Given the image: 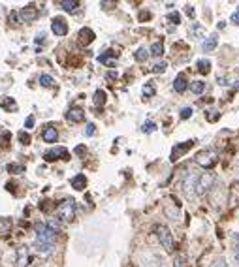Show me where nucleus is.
I'll list each match as a JSON object with an SVG mask.
<instances>
[{
    "label": "nucleus",
    "mask_w": 239,
    "mask_h": 267,
    "mask_svg": "<svg viewBox=\"0 0 239 267\" xmlns=\"http://www.w3.org/2000/svg\"><path fill=\"white\" fill-rule=\"evenodd\" d=\"M154 234L160 241V247L164 248L166 252L172 254L175 250V241H173V234L170 232V228L164 226V224H156L154 226Z\"/></svg>",
    "instance_id": "nucleus-1"
},
{
    "label": "nucleus",
    "mask_w": 239,
    "mask_h": 267,
    "mask_svg": "<svg viewBox=\"0 0 239 267\" xmlns=\"http://www.w3.org/2000/svg\"><path fill=\"white\" fill-rule=\"evenodd\" d=\"M8 169H10V171H23L25 167H23V166H15V164H12V166H8Z\"/></svg>",
    "instance_id": "nucleus-40"
},
{
    "label": "nucleus",
    "mask_w": 239,
    "mask_h": 267,
    "mask_svg": "<svg viewBox=\"0 0 239 267\" xmlns=\"http://www.w3.org/2000/svg\"><path fill=\"white\" fill-rule=\"evenodd\" d=\"M0 106L4 107V109H12V111L17 109V104H15L12 98H2V100H0Z\"/></svg>",
    "instance_id": "nucleus-27"
},
{
    "label": "nucleus",
    "mask_w": 239,
    "mask_h": 267,
    "mask_svg": "<svg viewBox=\"0 0 239 267\" xmlns=\"http://www.w3.org/2000/svg\"><path fill=\"white\" fill-rule=\"evenodd\" d=\"M44 158L47 162H55V160H66L68 158V151L64 147H55V149H49L46 154H44Z\"/></svg>",
    "instance_id": "nucleus-5"
},
{
    "label": "nucleus",
    "mask_w": 239,
    "mask_h": 267,
    "mask_svg": "<svg viewBox=\"0 0 239 267\" xmlns=\"http://www.w3.org/2000/svg\"><path fill=\"white\" fill-rule=\"evenodd\" d=\"M215 181H217V175L213 173V171H206V173L200 175L198 183H196V188H194L196 196H206L209 190H213Z\"/></svg>",
    "instance_id": "nucleus-2"
},
{
    "label": "nucleus",
    "mask_w": 239,
    "mask_h": 267,
    "mask_svg": "<svg viewBox=\"0 0 239 267\" xmlns=\"http://www.w3.org/2000/svg\"><path fill=\"white\" fill-rule=\"evenodd\" d=\"M57 214H59L60 222H72L75 218V201L73 200L62 201L59 209H57Z\"/></svg>",
    "instance_id": "nucleus-3"
},
{
    "label": "nucleus",
    "mask_w": 239,
    "mask_h": 267,
    "mask_svg": "<svg viewBox=\"0 0 239 267\" xmlns=\"http://www.w3.org/2000/svg\"><path fill=\"white\" fill-rule=\"evenodd\" d=\"M34 126V117H28L27 120H25V128H32Z\"/></svg>",
    "instance_id": "nucleus-41"
},
{
    "label": "nucleus",
    "mask_w": 239,
    "mask_h": 267,
    "mask_svg": "<svg viewBox=\"0 0 239 267\" xmlns=\"http://www.w3.org/2000/svg\"><path fill=\"white\" fill-rule=\"evenodd\" d=\"M19 140H21V143H23V145H28V143H30V136H28L27 132H21L19 134Z\"/></svg>",
    "instance_id": "nucleus-34"
},
{
    "label": "nucleus",
    "mask_w": 239,
    "mask_h": 267,
    "mask_svg": "<svg viewBox=\"0 0 239 267\" xmlns=\"http://www.w3.org/2000/svg\"><path fill=\"white\" fill-rule=\"evenodd\" d=\"M143 96H145V98L154 96V85L153 83H145V85H143Z\"/></svg>",
    "instance_id": "nucleus-28"
},
{
    "label": "nucleus",
    "mask_w": 239,
    "mask_h": 267,
    "mask_svg": "<svg viewBox=\"0 0 239 267\" xmlns=\"http://www.w3.org/2000/svg\"><path fill=\"white\" fill-rule=\"evenodd\" d=\"M149 55H153V57H162V55H164V46H162V41H154L153 46H151Z\"/></svg>",
    "instance_id": "nucleus-20"
},
{
    "label": "nucleus",
    "mask_w": 239,
    "mask_h": 267,
    "mask_svg": "<svg viewBox=\"0 0 239 267\" xmlns=\"http://www.w3.org/2000/svg\"><path fill=\"white\" fill-rule=\"evenodd\" d=\"M134 57H136V60H138V62H145V60L149 59V51H147L145 47H140V49L136 51V55H134Z\"/></svg>",
    "instance_id": "nucleus-25"
},
{
    "label": "nucleus",
    "mask_w": 239,
    "mask_h": 267,
    "mask_svg": "<svg viewBox=\"0 0 239 267\" xmlns=\"http://www.w3.org/2000/svg\"><path fill=\"white\" fill-rule=\"evenodd\" d=\"M51 30L55 32V36H66L68 34V23L62 17H55L51 23Z\"/></svg>",
    "instance_id": "nucleus-6"
},
{
    "label": "nucleus",
    "mask_w": 239,
    "mask_h": 267,
    "mask_svg": "<svg viewBox=\"0 0 239 267\" xmlns=\"http://www.w3.org/2000/svg\"><path fill=\"white\" fill-rule=\"evenodd\" d=\"M186 14L192 17V15H194V8L192 6H186Z\"/></svg>",
    "instance_id": "nucleus-42"
},
{
    "label": "nucleus",
    "mask_w": 239,
    "mask_h": 267,
    "mask_svg": "<svg viewBox=\"0 0 239 267\" xmlns=\"http://www.w3.org/2000/svg\"><path fill=\"white\" fill-rule=\"evenodd\" d=\"M190 91L194 94H202L206 91V83L204 81H194V83H190Z\"/></svg>",
    "instance_id": "nucleus-24"
},
{
    "label": "nucleus",
    "mask_w": 239,
    "mask_h": 267,
    "mask_svg": "<svg viewBox=\"0 0 239 267\" xmlns=\"http://www.w3.org/2000/svg\"><path fill=\"white\" fill-rule=\"evenodd\" d=\"M228 203H230L232 207H237V205H239V183H237V181H233L232 185H230V192H228Z\"/></svg>",
    "instance_id": "nucleus-10"
},
{
    "label": "nucleus",
    "mask_w": 239,
    "mask_h": 267,
    "mask_svg": "<svg viewBox=\"0 0 239 267\" xmlns=\"http://www.w3.org/2000/svg\"><path fill=\"white\" fill-rule=\"evenodd\" d=\"M232 23L233 25H239V8H235V12L232 14Z\"/></svg>",
    "instance_id": "nucleus-38"
},
{
    "label": "nucleus",
    "mask_w": 239,
    "mask_h": 267,
    "mask_svg": "<svg viewBox=\"0 0 239 267\" xmlns=\"http://www.w3.org/2000/svg\"><path fill=\"white\" fill-rule=\"evenodd\" d=\"M93 102H94V106H104V104H106V93H104V91H96Z\"/></svg>",
    "instance_id": "nucleus-23"
},
{
    "label": "nucleus",
    "mask_w": 239,
    "mask_h": 267,
    "mask_svg": "<svg viewBox=\"0 0 239 267\" xmlns=\"http://www.w3.org/2000/svg\"><path fill=\"white\" fill-rule=\"evenodd\" d=\"M46 226L49 228L51 232H55V234H59V232H60V222L59 220H49Z\"/></svg>",
    "instance_id": "nucleus-30"
},
{
    "label": "nucleus",
    "mask_w": 239,
    "mask_h": 267,
    "mask_svg": "<svg viewBox=\"0 0 239 267\" xmlns=\"http://www.w3.org/2000/svg\"><path fill=\"white\" fill-rule=\"evenodd\" d=\"M42 138L46 143H55V141L59 140V132H57V128L55 126H46L44 134H42Z\"/></svg>",
    "instance_id": "nucleus-14"
},
{
    "label": "nucleus",
    "mask_w": 239,
    "mask_h": 267,
    "mask_svg": "<svg viewBox=\"0 0 239 267\" xmlns=\"http://www.w3.org/2000/svg\"><path fill=\"white\" fill-rule=\"evenodd\" d=\"M66 119L70 120V122H83V120H85V111H83L81 107H72L66 113Z\"/></svg>",
    "instance_id": "nucleus-12"
},
{
    "label": "nucleus",
    "mask_w": 239,
    "mask_h": 267,
    "mask_svg": "<svg viewBox=\"0 0 239 267\" xmlns=\"http://www.w3.org/2000/svg\"><path fill=\"white\" fill-rule=\"evenodd\" d=\"M186 88H188V81H186L185 75L179 74L175 77V81H173V91H175V93H185Z\"/></svg>",
    "instance_id": "nucleus-15"
},
{
    "label": "nucleus",
    "mask_w": 239,
    "mask_h": 267,
    "mask_svg": "<svg viewBox=\"0 0 239 267\" xmlns=\"http://www.w3.org/2000/svg\"><path fill=\"white\" fill-rule=\"evenodd\" d=\"M198 177H200V175L192 173V171L186 175L185 183H183V188H185V194H186V196H190V194L194 192V188H196V183H198Z\"/></svg>",
    "instance_id": "nucleus-11"
},
{
    "label": "nucleus",
    "mask_w": 239,
    "mask_h": 267,
    "mask_svg": "<svg viewBox=\"0 0 239 267\" xmlns=\"http://www.w3.org/2000/svg\"><path fill=\"white\" fill-rule=\"evenodd\" d=\"M217 43H219V36H217V34H211V36L204 41V46L202 47H204V51H206V53H209V51H213V49L217 47Z\"/></svg>",
    "instance_id": "nucleus-17"
},
{
    "label": "nucleus",
    "mask_w": 239,
    "mask_h": 267,
    "mask_svg": "<svg viewBox=\"0 0 239 267\" xmlns=\"http://www.w3.org/2000/svg\"><path fill=\"white\" fill-rule=\"evenodd\" d=\"M85 134H87V136H94V134H96V126H94L93 122H91V124H87Z\"/></svg>",
    "instance_id": "nucleus-37"
},
{
    "label": "nucleus",
    "mask_w": 239,
    "mask_h": 267,
    "mask_svg": "<svg viewBox=\"0 0 239 267\" xmlns=\"http://www.w3.org/2000/svg\"><path fill=\"white\" fill-rule=\"evenodd\" d=\"M192 145H194V141H185V143H179V145H175V147H173V151H172V160L173 162L179 160L181 156H183V154H185L188 149L192 147Z\"/></svg>",
    "instance_id": "nucleus-8"
},
{
    "label": "nucleus",
    "mask_w": 239,
    "mask_h": 267,
    "mask_svg": "<svg viewBox=\"0 0 239 267\" xmlns=\"http://www.w3.org/2000/svg\"><path fill=\"white\" fill-rule=\"evenodd\" d=\"M192 34H196V36H200V34H204V28L200 27V25H194V27H192Z\"/></svg>",
    "instance_id": "nucleus-39"
},
{
    "label": "nucleus",
    "mask_w": 239,
    "mask_h": 267,
    "mask_svg": "<svg viewBox=\"0 0 239 267\" xmlns=\"http://www.w3.org/2000/svg\"><path fill=\"white\" fill-rule=\"evenodd\" d=\"M166 19L170 21L172 25H179V23H181V15L177 14V12H172V14H168Z\"/></svg>",
    "instance_id": "nucleus-29"
},
{
    "label": "nucleus",
    "mask_w": 239,
    "mask_h": 267,
    "mask_svg": "<svg viewBox=\"0 0 239 267\" xmlns=\"http://www.w3.org/2000/svg\"><path fill=\"white\" fill-rule=\"evenodd\" d=\"M211 267H228V263H226L224 258H219V260L213 261V265H211Z\"/></svg>",
    "instance_id": "nucleus-36"
},
{
    "label": "nucleus",
    "mask_w": 239,
    "mask_h": 267,
    "mask_svg": "<svg viewBox=\"0 0 239 267\" xmlns=\"http://www.w3.org/2000/svg\"><path fill=\"white\" fill-rule=\"evenodd\" d=\"M209 70H211V62L207 59H202L198 60V72L200 74H209Z\"/></svg>",
    "instance_id": "nucleus-22"
},
{
    "label": "nucleus",
    "mask_w": 239,
    "mask_h": 267,
    "mask_svg": "<svg viewBox=\"0 0 239 267\" xmlns=\"http://www.w3.org/2000/svg\"><path fill=\"white\" fill-rule=\"evenodd\" d=\"M111 57H115V53H113V51H107L106 55H100L98 60H100V62H107V60L111 59Z\"/></svg>",
    "instance_id": "nucleus-35"
},
{
    "label": "nucleus",
    "mask_w": 239,
    "mask_h": 267,
    "mask_svg": "<svg viewBox=\"0 0 239 267\" xmlns=\"http://www.w3.org/2000/svg\"><path fill=\"white\" fill-rule=\"evenodd\" d=\"M19 17H21L23 21H25V23H32V21L36 19V17H38V10H36V8H34L32 4H28V6H25V8H23V10L19 12Z\"/></svg>",
    "instance_id": "nucleus-7"
},
{
    "label": "nucleus",
    "mask_w": 239,
    "mask_h": 267,
    "mask_svg": "<svg viewBox=\"0 0 239 267\" xmlns=\"http://www.w3.org/2000/svg\"><path fill=\"white\" fill-rule=\"evenodd\" d=\"M34 248L42 256H49V254H53L55 245H51V243H42V241H34Z\"/></svg>",
    "instance_id": "nucleus-13"
},
{
    "label": "nucleus",
    "mask_w": 239,
    "mask_h": 267,
    "mask_svg": "<svg viewBox=\"0 0 239 267\" xmlns=\"http://www.w3.org/2000/svg\"><path fill=\"white\" fill-rule=\"evenodd\" d=\"M40 85H42V87H53L55 79L51 77V75L44 74V75H40Z\"/></svg>",
    "instance_id": "nucleus-26"
},
{
    "label": "nucleus",
    "mask_w": 239,
    "mask_h": 267,
    "mask_svg": "<svg viewBox=\"0 0 239 267\" xmlns=\"http://www.w3.org/2000/svg\"><path fill=\"white\" fill-rule=\"evenodd\" d=\"M217 160H219V153H217V151H213V149L200 151V153L196 154V162H198L202 167H206V169H209V167L215 166Z\"/></svg>",
    "instance_id": "nucleus-4"
},
{
    "label": "nucleus",
    "mask_w": 239,
    "mask_h": 267,
    "mask_svg": "<svg viewBox=\"0 0 239 267\" xmlns=\"http://www.w3.org/2000/svg\"><path fill=\"white\" fill-rule=\"evenodd\" d=\"M166 68H168V62H164V60H162V62H158V64H154L153 72H154V74H162Z\"/></svg>",
    "instance_id": "nucleus-32"
},
{
    "label": "nucleus",
    "mask_w": 239,
    "mask_h": 267,
    "mask_svg": "<svg viewBox=\"0 0 239 267\" xmlns=\"http://www.w3.org/2000/svg\"><path fill=\"white\" fill-rule=\"evenodd\" d=\"M141 130H143V132H147V134H151V132H154V130H156V124H154L153 120H147Z\"/></svg>",
    "instance_id": "nucleus-31"
},
{
    "label": "nucleus",
    "mask_w": 239,
    "mask_h": 267,
    "mask_svg": "<svg viewBox=\"0 0 239 267\" xmlns=\"http://www.w3.org/2000/svg\"><path fill=\"white\" fill-rule=\"evenodd\" d=\"M30 265V252L28 247L17 248V267H28Z\"/></svg>",
    "instance_id": "nucleus-9"
},
{
    "label": "nucleus",
    "mask_w": 239,
    "mask_h": 267,
    "mask_svg": "<svg viewBox=\"0 0 239 267\" xmlns=\"http://www.w3.org/2000/svg\"><path fill=\"white\" fill-rule=\"evenodd\" d=\"M28 267H32V265H28Z\"/></svg>",
    "instance_id": "nucleus-43"
},
{
    "label": "nucleus",
    "mask_w": 239,
    "mask_h": 267,
    "mask_svg": "<svg viewBox=\"0 0 239 267\" xmlns=\"http://www.w3.org/2000/svg\"><path fill=\"white\" fill-rule=\"evenodd\" d=\"M60 8L66 10V12H70V14H73V12L79 8V2H77V0H62V2H60Z\"/></svg>",
    "instance_id": "nucleus-19"
},
{
    "label": "nucleus",
    "mask_w": 239,
    "mask_h": 267,
    "mask_svg": "<svg viewBox=\"0 0 239 267\" xmlns=\"http://www.w3.org/2000/svg\"><path fill=\"white\" fill-rule=\"evenodd\" d=\"M192 107H183L181 109V119H188V117H192Z\"/></svg>",
    "instance_id": "nucleus-33"
},
{
    "label": "nucleus",
    "mask_w": 239,
    "mask_h": 267,
    "mask_svg": "<svg viewBox=\"0 0 239 267\" xmlns=\"http://www.w3.org/2000/svg\"><path fill=\"white\" fill-rule=\"evenodd\" d=\"M173 267H190L188 265V260H186L185 254H177V256H173Z\"/></svg>",
    "instance_id": "nucleus-21"
},
{
    "label": "nucleus",
    "mask_w": 239,
    "mask_h": 267,
    "mask_svg": "<svg viewBox=\"0 0 239 267\" xmlns=\"http://www.w3.org/2000/svg\"><path fill=\"white\" fill-rule=\"evenodd\" d=\"M87 187V177L83 173L75 175L72 179V188H75V190H85Z\"/></svg>",
    "instance_id": "nucleus-18"
},
{
    "label": "nucleus",
    "mask_w": 239,
    "mask_h": 267,
    "mask_svg": "<svg viewBox=\"0 0 239 267\" xmlns=\"http://www.w3.org/2000/svg\"><path fill=\"white\" fill-rule=\"evenodd\" d=\"M94 40V32L91 30V28H81L79 30V43H83V46H89L91 41Z\"/></svg>",
    "instance_id": "nucleus-16"
}]
</instances>
